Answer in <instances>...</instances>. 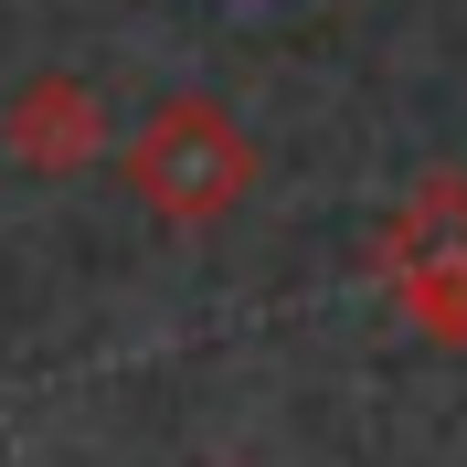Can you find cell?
<instances>
[{"mask_svg": "<svg viewBox=\"0 0 467 467\" xmlns=\"http://www.w3.org/2000/svg\"><path fill=\"white\" fill-rule=\"evenodd\" d=\"M0 149H11L22 171H43V181H75V171H96V160L117 149V128H107V96H96L86 75L43 64V75H22V86L0 96Z\"/></svg>", "mask_w": 467, "mask_h": 467, "instance_id": "3", "label": "cell"}, {"mask_svg": "<svg viewBox=\"0 0 467 467\" xmlns=\"http://www.w3.org/2000/svg\"><path fill=\"white\" fill-rule=\"evenodd\" d=\"M372 265H382L393 308L425 340H467V181L457 171L414 181L404 202H393V223H382Z\"/></svg>", "mask_w": 467, "mask_h": 467, "instance_id": "2", "label": "cell"}, {"mask_svg": "<svg viewBox=\"0 0 467 467\" xmlns=\"http://www.w3.org/2000/svg\"><path fill=\"white\" fill-rule=\"evenodd\" d=\"M117 181H128V202L160 213L171 234H202V223H223L255 192V139H244V117L223 96L181 86L117 139Z\"/></svg>", "mask_w": 467, "mask_h": 467, "instance_id": "1", "label": "cell"}]
</instances>
